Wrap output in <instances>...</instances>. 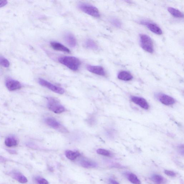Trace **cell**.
<instances>
[{"label": "cell", "instance_id": "cell-1", "mask_svg": "<svg viewBox=\"0 0 184 184\" xmlns=\"http://www.w3.org/2000/svg\"><path fill=\"white\" fill-rule=\"evenodd\" d=\"M58 61L61 64L74 71L78 70L81 64L79 59L74 57L65 56L61 57L59 58Z\"/></svg>", "mask_w": 184, "mask_h": 184}, {"label": "cell", "instance_id": "cell-2", "mask_svg": "<svg viewBox=\"0 0 184 184\" xmlns=\"http://www.w3.org/2000/svg\"><path fill=\"white\" fill-rule=\"evenodd\" d=\"M78 7L80 10L90 16L97 18L100 17L98 9L97 8L90 4L80 3L78 4Z\"/></svg>", "mask_w": 184, "mask_h": 184}, {"label": "cell", "instance_id": "cell-3", "mask_svg": "<svg viewBox=\"0 0 184 184\" xmlns=\"http://www.w3.org/2000/svg\"><path fill=\"white\" fill-rule=\"evenodd\" d=\"M140 41L141 47L145 51L152 53L154 51V45L152 39L146 34H142L140 35Z\"/></svg>", "mask_w": 184, "mask_h": 184}, {"label": "cell", "instance_id": "cell-4", "mask_svg": "<svg viewBox=\"0 0 184 184\" xmlns=\"http://www.w3.org/2000/svg\"><path fill=\"white\" fill-rule=\"evenodd\" d=\"M48 107L50 110L56 114H60L64 112V107L56 100L51 97H48Z\"/></svg>", "mask_w": 184, "mask_h": 184}, {"label": "cell", "instance_id": "cell-5", "mask_svg": "<svg viewBox=\"0 0 184 184\" xmlns=\"http://www.w3.org/2000/svg\"><path fill=\"white\" fill-rule=\"evenodd\" d=\"M39 83L40 85L48 88L55 93L62 94L64 93V90L62 88L55 86L43 78H39Z\"/></svg>", "mask_w": 184, "mask_h": 184}, {"label": "cell", "instance_id": "cell-6", "mask_svg": "<svg viewBox=\"0 0 184 184\" xmlns=\"http://www.w3.org/2000/svg\"><path fill=\"white\" fill-rule=\"evenodd\" d=\"M141 24L146 26L151 32L155 34L161 35L163 33L162 29L154 23L147 21L142 20L140 22Z\"/></svg>", "mask_w": 184, "mask_h": 184}, {"label": "cell", "instance_id": "cell-7", "mask_svg": "<svg viewBox=\"0 0 184 184\" xmlns=\"http://www.w3.org/2000/svg\"><path fill=\"white\" fill-rule=\"evenodd\" d=\"M5 85L7 89L11 91L21 89L22 87L21 85L20 82L17 80L11 79L6 80Z\"/></svg>", "mask_w": 184, "mask_h": 184}, {"label": "cell", "instance_id": "cell-8", "mask_svg": "<svg viewBox=\"0 0 184 184\" xmlns=\"http://www.w3.org/2000/svg\"><path fill=\"white\" fill-rule=\"evenodd\" d=\"M131 100L134 103L144 109L147 110L149 108V105L146 100L143 98L132 96L131 97Z\"/></svg>", "mask_w": 184, "mask_h": 184}, {"label": "cell", "instance_id": "cell-9", "mask_svg": "<svg viewBox=\"0 0 184 184\" xmlns=\"http://www.w3.org/2000/svg\"><path fill=\"white\" fill-rule=\"evenodd\" d=\"M86 68L88 71L92 73L101 76H104L106 74L104 68L100 66L88 65Z\"/></svg>", "mask_w": 184, "mask_h": 184}, {"label": "cell", "instance_id": "cell-10", "mask_svg": "<svg viewBox=\"0 0 184 184\" xmlns=\"http://www.w3.org/2000/svg\"><path fill=\"white\" fill-rule=\"evenodd\" d=\"M64 39L66 43L71 47H74L77 44L76 40L74 34L67 32L64 34Z\"/></svg>", "mask_w": 184, "mask_h": 184}, {"label": "cell", "instance_id": "cell-11", "mask_svg": "<svg viewBox=\"0 0 184 184\" xmlns=\"http://www.w3.org/2000/svg\"><path fill=\"white\" fill-rule=\"evenodd\" d=\"M52 48L55 50L59 51L64 52L70 53V51L68 48L65 47L62 44L56 41H51L50 43Z\"/></svg>", "mask_w": 184, "mask_h": 184}, {"label": "cell", "instance_id": "cell-12", "mask_svg": "<svg viewBox=\"0 0 184 184\" xmlns=\"http://www.w3.org/2000/svg\"><path fill=\"white\" fill-rule=\"evenodd\" d=\"M159 100L163 104L166 105H172L175 103V100L173 98L165 94L160 95Z\"/></svg>", "mask_w": 184, "mask_h": 184}, {"label": "cell", "instance_id": "cell-13", "mask_svg": "<svg viewBox=\"0 0 184 184\" xmlns=\"http://www.w3.org/2000/svg\"><path fill=\"white\" fill-rule=\"evenodd\" d=\"M12 177L17 180L19 182L25 183L27 182L28 180L27 178L22 174L18 171H13L11 173Z\"/></svg>", "mask_w": 184, "mask_h": 184}, {"label": "cell", "instance_id": "cell-14", "mask_svg": "<svg viewBox=\"0 0 184 184\" xmlns=\"http://www.w3.org/2000/svg\"><path fill=\"white\" fill-rule=\"evenodd\" d=\"M80 163L83 167L87 168H92L96 167L97 166V163L94 161L87 159H83L80 161Z\"/></svg>", "mask_w": 184, "mask_h": 184}, {"label": "cell", "instance_id": "cell-15", "mask_svg": "<svg viewBox=\"0 0 184 184\" xmlns=\"http://www.w3.org/2000/svg\"><path fill=\"white\" fill-rule=\"evenodd\" d=\"M118 78L124 81H129L132 79L133 76L129 72L126 71H122L118 74Z\"/></svg>", "mask_w": 184, "mask_h": 184}, {"label": "cell", "instance_id": "cell-16", "mask_svg": "<svg viewBox=\"0 0 184 184\" xmlns=\"http://www.w3.org/2000/svg\"><path fill=\"white\" fill-rule=\"evenodd\" d=\"M45 122L47 125L51 126V127L58 128L61 126V124L57 121L54 118L51 117H48L45 119Z\"/></svg>", "mask_w": 184, "mask_h": 184}, {"label": "cell", "instance_id": "cell-17", "mask_svg": "<svg viewBox=\"0 0 184 184\" xmlns=\"http://www.w3.org/2000/svg\"><path fill=\"white\" fill-rule=\"evenodd\" d=\"M168 10L170 14L174 17L178 18H183L184 15L183 13L178 9L172 7L168 8Z\"/></svg>", "mask_w": 184, "mask_h": 184}, {"label": "cell", "instance_id": "cell-18", "mask_svg": "<svg viewBox=\"0 0 184 184\" xmlns=\"http://www.w3.org/2000/svg\"><path fill=\"white\" fill-rule=\"evenodd\" d=\"M65 155L67 158L71 160H74L80 156V154L77 151L67 150L65 152Z\"/></svg>", "mask_w": 184, "mask_h": 184}, {"label": "cell", "instance_id": "cell-19", "mask_svg": "<svg viewBox=\"0 0 184 184\" xmlns=\"http://www.w3.org/2000/svg\"><path fill=\"white\" fill-rule=\"evenodd\" d=\"M5 145L8 147L16 146L18 144V141L17 139L13 137H8L5 139Z\"/></svg>", "mask_w": 184, "mask_h": 184}, {"label": "cell", "instance_id": "cell-20", "mask_svg": "<svg viewBox=\"0 0 184 184\" xmlns=\"http://www.w3.org/2000/svg\"><path fill=\"white\" fill-rule=\"evenodd\" d=\"M85 47L87 48L96 50L98 49V46L93 40L91 39L86 40L84 43Z\"/></svg>", "mask_w": 184, "mask_h": 184}, {"label": "cell", "instance_id": "cell-21", "mask_svg": "<svg viewBox=\"0 0 184 184\" xmlns=\"http://www.w3.org/2000/svg\"><path fill=\"white\" fill-rule=\"evenodd\" d=\"M128 179L132 183L134 184H141V182L137 176L133 173H131L128 176Z\"/></svg>", "mask_w": 184, "mask_h": 184}, {"label": "cell", "instance_id": "cell-22", "mask_svg": "<svg viewBox=\"0 0 184 184\" xmlns=\"http://www.w3.org/2000/svg\"><path fill=\"white\" fill-rule=\"evenodd\" d=\"M153 181L157 184H161L164 181V178L159 174H154L151 177Z\"/></svg>", "mask_w": 184, "mask_h": 184}, {"label": "cell", "instance_id": "cell-23", "mask_svg": "<svg viewBox=\"0 0 184 184\" xmlns=\"http://www.w3.org/2000/svg\"><path fill=\"white\" fill-rule=\"evenodd\" d=\"M0 65L5 68H8L10 66V63L7 59L0 56Z\"/></svg>", "mask_w": 184, "mask_h": 184}, {"label": "cell", "instance_id": "cell-24", "mask_svg": "<svg viewBox=\"0 0 184 184\" xmlns=\"http://www.w3.org/2000/svg\"><path fill=\"white\" fill-rule=\"evenodd\" d=\"M110 22L113 25L118 28H120L122 26L121 22L118 19L116 18H112L110 19Z\"/></svg>", "mask_w": 184, "mask_h": 184}, {"label": "cell", "instance_id": "cell-25", "mask_svg": "<svg viewBox=\"0 0 184 184\" xmlns=\"http://www.w3.org/2000/svg\"><path fill=\"white\" fill-rule=\"evenodd\" d=\"M97 151L98 154L102 155L103 156H109L110 155V152L105 149H97Z\"/></svg>", "mask_w": 184, "mask_h": 184}, {"label": "cell", "instance_id": "cell-26", "mask_svg": "<svg viewBox=\"0 0 184 184\" xmlns=\"http://www.w3.org/2000/svg\"><path fill=\"white\" fill-rule=\"evenodd\" d=\"M35 180L38 184H49L48 182L45 178L40 177H36Z\"/></svg>", "mask_w": 184, "mask_h": 184}, {"label": "cell", "instance_id": "cell-27", "mask_svg": "<svg viewBox=\"0 0 184 184\" xmlns=\"http://www.w3.org/2000/svg\"><path fill=\"white\" fill-rule=\"evenodd\" d=\"M164 172L166 175L170 176V177H175L176 175L175 172L170 171V170H165Z\"/></svg>", "mask_w": 184, "mask_h": 184}, {"label": "cell", "instance_id": "cell-28", "mask_svg": "<svg viewBox=\"0 0 184 184\" xmlns=\"http://www.w3.org/2000/svg\"><path fill=\"white\" fill-rule=\"evenodd\" d=\"M8 3V1L5 0H0V8L6 5Z\"/></svg>", "mask_w": 184, "mask_h": 184}, {"label": "cell", "instance_id": "cell-29", "mask_svg": "<svg viewBox=\"0 0 184 184\" xmlns=\"http://www.w3.org/2000/svg\"><path fill=\"white\" fill-rule=\"evenodd\" d=\"M109 181L111 184H120L118 182L113 179H109Z\"/></svg>", "mask_w": 184, "mask_h": 184}]
</instances>
